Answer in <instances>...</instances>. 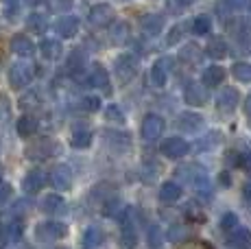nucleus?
Instances as JSON below:
<instances>
[{
  "mask_svg": "<svg viewBox=\"0 0 251 249\" xmlns=\"http://www.w3.org/2000/svg\"><path fill=\"white\" fill-rule=\"evenodd\" d=\"M57 153H59V142L52 140V138H40L37 142H33V145L26 147L24 155L33 162H44L48 157L57 155Z\"/></svg>",
  "mask_w": 251,
  "mask_h": 249,
  "instance_id": "nucleus-1",
  "label": "nucleus"
},
{
  "mask_svg": "<svg viewBox=\"0 0 251 249\" xmlns=\"http://www.w3.org/2000/svg\"><path fill=\"white\" fill-rule=\"evenodd\" d=\"M33 79H35V68H33L31 61H16V64L9 68V85H11L13 90L26 88Z\"/></svg>",
  "mask_w": 251,
  "mask_h": 249,
  "instance_id": "nucleus-2",
  "label": "nucleus"
},
{
  "mask_svg": "<svg viewBox=\"0 0 251 249\" xmlns=\"http://www.w3.org/2000/svg\"><path fill=\"white\" fill-rule=\"evenodd\" d=\"M136 70H138V64L133 55H120L114 61V75L120 83H129L133 79V75H136Z\"/></svg>",
  "mask_w": 251,
  "mask_h": 249,
  "instance_id": "nucleus-3",
  "label": "nucleus"
},
{
  "mask_svg": "<svg viewBox=\"0 0 251 249\" xmlns=\"http://www.w3.org/2000/svg\"><path fill=\"white\" fill-rule=\"evenodd\" d=\"M66 234H68V227L61 221H44L35 227L37 241H57V238H64Z\"/></svg>",
  "mask_w": 251,
  "mask_h": 249,
  "instance_id": "nucleus-4",
  "label": "nucleus"
},
{
  "mask_svg": "<svg viewBox=\"0 0 251 249\" xmlns=\"http://www.w3.org/2000/svg\"><path fill=\"white\" fill-rule=\"evenodd\" d=\"M90 25L92 26H109L114 22L116 13L114 9L109 7V4H94V7L90 9Z\"/></svg>",
  "mask_w": 251,
  "mask_h": 249,
  "instance_id": "nucleus-5",
  "label": "nucleus"
},
{
  "mask_svg": "<svg viewBox=\"0 0 251 249\" xmlns=\"http://www.w3.org/2000/svg\"><path fill=\"white\" fill-rule=\"evenodd\" d=\"M238 90L236 88H223L219 92V97H216V109H219L221 114H231L236 109V105H238Z\"/></svg>",
  "mask_w": 251,
  "mask_h": 249,
  "instance_id": "nucleus-6",
  "label": "nucleus"
},
{
  "mask_svg": "<svg viewBox=\"0 0 251 249\" xmlns=\"http://www.w3.org/2000/svg\"><path fill=\"white\" fill-rule=\"evenodd\" d=\"M142 138L144 140H157L164 131V118L155 116V114H149L147 118L142 121Z\"/></svg>",
  "mask_w": 251,
  "mask_h": 249,
  "instance_id": "nucleus-7",
  "label": "nucleus"
},
{
  "mask_svg": "<svg viewBox=\"0 0 251 249\" xmlns=\"http://www.w3.org/2000/svg\"><path fill=\"white\" fill-rule=\"evenodd\" d=\"M183 99H186L188 105H192V107H201V105H205V90H203V83H199V81H190V83L183 88Z\"/></svg>",
  "mask_w": 251,
  "mask_h": 249,
  "instance_id": "nucleus-8",
  "label": "nucleus"
},
{
  "mask_svg": "<svg viewBox=\"0 0 251 249\" xmlns=\"http://www.w3.org/2000/svg\"><path fill=\"white\" fill-rule=\"evenodd\" d=\"M171 68H173V59H166V57L157 59L155 64H153L151 73H149V76H151V83H153V85H157V88H162V85L166 83Z\"/></svg>",
  "mask_w": 251,
  "mask_h": 249,
  "instance_id": "nucleus-9",
  "label": "nucleus"
},
{
  "mask_svg": "<svg viewBox=\"0 0 251 249\" xmlns=\"http://www.w3.org/2000/svg\"><path fill=\"white\" fill-rule=\"evenodd\" d=\"M188 142L181 140V138H168V140L162 142V153L166 157H171V160H179L188 153Z\"/></svg>",
  "mask_w": 251,
  "mask_h": 249,
  "instance_id": "nucleus-10",
  "label": "nucleus"
},
{
  "mask_svg": "<svg viewBox=\"0 0 251 249\" xmlns=\"http://www.w3.org/2000/svg\"><path fill=\"white\" fill-rule=\"evenodd\" d=\"M44 184H46V177L42 171H37V169H33V171H28L26 175H24V179H22V190L26 195H37L42 188H44Z\"/></svg>",
  "mask_w": 251,
  "mask_h": 249,
  "instance_id": "nucleus-11",
  "label": "nucleus"
},
{
  "mask_svg": "<svg viewBox=\"0 0 251 249\" xmlns=\"http://www.w3.org/2000/svg\"><path fill=\"white\" fill-rule=\"evenodd\" d=\"M55 31H57V35H59V37L70 40V37H75L76 33H79V20H76L75 16L59 18V20L55 22Z\"/></svg>",
  "mask_w": 251,
  "mask_h": 249,
  "instance_id": "nucleus-12",
  "label": "nucleus"
},
{
  "mask_svg": "<svg viewBox=\"0 0 251 249\" xmlns=\"http://www.w3.org/2000/svg\"><path fill=\"white\" fill-rule=\"evenodd\" d=\"M50 184L55 186L57 190H68L72 186V173H70L68 166H66V164L55 166V169H52V173H50Z\"/></svg>",
  "mask_w": 251,
  "mask_h": 249,
  "instance_id": "nucleus-13",
  "label": "nucleus"
},
{
  "mask_svg": "<svg viewBox=\"0 0 251 249\" xmlns=\"http://www.w3.org/2000/svg\"><path fill=\"white\" fill-rule=\"evenodd\" d=\"M140 26H142V31L147 35L155 37V35H160L164 28V18L157 16V13H147V16L140 18Z\"/></svg>",
  "mask_w": 251,
  "mask_h": 249,
  "instance_id": "nucleus-14",
  "label": "nucleus"
},
{
  "mask_svg": "<svg viewBox=\"0 0 251 249\" xmlns=\"http://www.w3.org/2000/svg\"><path fill=\"white\" fill-rule=\"evenodd\" d=\"M11 50L16 52L18 57H31L33 52H35V44L28 40V35L18 33V35L11 37Z\"/></svg>",
  "mask_w": 251,
  "mask_h": 249,
  "instance_id": "nucleus-15",
  "label": "nucleus"
},
{
  "mask_svg": "<svg viewBox=\"0 0 251 249\" xmlns=\"http://www.w3.org/2000/svg\"><path fill=\"white\" fill-rule=\"evenodd\" d=\"M177 127H179L181 131H192V133H197V131H201V129H203V118H201L199 114L188 112V114H183L179 121H177Z\"/></svg>",
  "mask_w": 251,
  "mask_h": 249,
  "instance_id": "nucleus-16",
  "label": "nucleus"
},
{
  "mask_svg": "<svg viewBox=\"0 0 251 249\" xmlns=\"http://www.w3.org/2000/svg\"><path fill=\"white\" fill-rule=\"evenodd\" d=\"M72 147L75 149H88V147L92 145V131L85 124H76L75 131H72Z\"/></svg>",
  "mask_w": 251,
  "mask_h": 249,
  "instance_id": "nucleus-17",
  "label": "nucleus"
},
{
  "mask_svg": "<svg viewBox=\"0 0 251 249\" xmlns=\"http://www.w3.org/2000/svg\"><path fill=\"white\" fill-rule=\"evenodd\" d=\"M103 229H99L96 225H92V227L85 229L83 238H81V245H83V249H99L100 245H103Z\"/></svg>",
  "mask_w": 251,
  "mask_h": 249,
  "instance_id": "nucleus-18",
  "label": "nucleus"
},
{
  "mask_svg": "<svg viewBox=\"0 0 251 249\" xmlns=\"http://www.w3.org/2000/svg\"><path fill=\"white\" fill-rule=\"evenodd\" d=\"M181 195H183L181 186L175 184V181H168L160 190V201H164V203H177V201L181 199Z\"/></svg>",
  "mask_w": 251,
  "mask_h": 249,
  "instance_id": "nucleus-19",
  "label": "nucleus"
},
{
  "mask_svg": "<svg viewBox=\"0 0 251 249\" xmlns=\"http://www.w3.org/2000/svg\"><path fill=\"white\" fill-rule=\"evenodd\" d=\"M201 79H203V85H207V88H216V85H221V81L225 79V70L221 68V66H210V68L203 70Z\"/></svg>",
  "mask_w": 251,
  "mask_h": 249,
  "instance_id": "nucleus-20",
  "label": "nucleus"
},
{
  "mask_svg": "<svg viewBox=\"0 0 251 249\" xmlns=\"http://www.w3.org/2000/svg\"><path fill=\"white\" fill-rule=\"evenodd\" d=\"M37 127H40V123H37L35 116H31V114H26V116H22L20 121H18V136L20 138H28L33 136V133L37 131Z\"/></svg>",
  "mask_w": 251,
  "mask_h": 249,
  "instance_id": "nucleus-21",
  "label": "nucleus"
},
{
  "mask_svg": "<svg viewBox=\"0 0 251 249\" xmlns=\"http://www.w3.org/2000/svg\"><path fill=\"white\" fill-rule=\"evenodd\" d=\"M40 50H42V55H44V59H48V61H55L61 57V44L57 40H42Z\"/></svg>",
  "mask_w": 251,
  "mask_h": 249,
  "instance_id": "nucleus-22",
  "label": "nucleus"
},
{
  "mask_svg": "<svg viewBox=\"0 0 251 249\" xmlns=\"http://www.w3.org/2000/svg\"><path fill=\"white\" fill-rule=\"evenodd\" d=\"M229 245L238 249H249L251 247V232L247 227H236V232L229 236Z\"/></svg>",
  "mask_w": 251,
  "mask_h": 249,
  "instance_id": "nucleus-23",
  "label": "nucleus"
},
{
  "mask_svg": "<svg viewBox=\"0 0 251 249\" xmlns=\"http://www.w3.org/2000/svg\"><path fill=\"white\" fill-rule=\"evenodd\" d=\"M40 208H42V212H46V214H57L64 210V199H61L59 195H46V197L42 199Z\"/></svg>",
  "mask_w": 251,
  "mask_h": 249,
  "instance_id": "nucleus-24",
  "label": "nucleus"
},
{
  "mask_svg": "<svg viewBox=\"0 0 251 249\" xmlns=\"http://www.w3.org/2000/svg\"><path fill=\"white\" fill-rule=\"evenodd\" d=\"M205 52L212 57V59H223L227 55V44H225L221 37H212L205 46Z\"/></svg>",
  "mask_w": 251,
  "mask_h": 249,
  "instance_id": "nucleus-25",
  "label": "nucleus"
},
{
  "mask_svg": "<svg viewBox=\"0 0 251 249\" xmlns=\"http://www.w3.org/2000/svg\"><path fill=\"white\" fill-rule=\"evenodd\" d=\"M109 40L114 44H123V42L129 40V25L127 22H112V28H109Z\"/></svg>",
  "mask_w": 251,
  "mask_h": 249,
  "instance_id": "nucleus-26",
  "label": "nucleus"
},
{
  "mask_svg": "<svg viewBox=\"0 0 251 249\" xmlns=\"http://www.w3.org/2000/svg\"><path fill=\"white\" fill-rule=\"evenodd\" d=\"M107 70H105V66H100V64H96L94 68H92V73H90V81L88 83L92 85V88H105L107 85Z\"/></svg>",
  "mask_w": 251,
  "mask_h": 249,
  "instance_id": "nucleus-27",
  "label": "nucleus"
},
{
  "mask_svg": "<svg viewBox=\"0 0 251 249\" xmlns=\"http://www.w3.org/2000/svg\"><path fill=\"white\" fill-rule=\"evenodd\" d=\"M229 31L234 33V37H236L238 44H249L251 42V28H249V25L245 20H238L234 26L229 28Z\"/></svg>",
  "mask_w": 251,
  "mask_h": 249,
  "instance_id": "nucleus-28",
  "label": "nucleus"
},
{
  "mask_svg": "<svg viewBox=\"0 0 251 249\" xmlns=\"http://www.w3.org/2000/svg\"><path fill=\"white\" fill-rule=\"evenodd\" d=\"M179 59L188 61V64H199L201 61V49L197 44H186L179 50Z\"/></svg>",
  "mask_w": 251,
  "mask_h": 249,
  "instance_id": "nucleus-29",
  "label": "nucleus"
},
{
  "mask_svg": "<svg viewBox=\"0 0 251 249\" xmlns=\"http://www.w3.org/2000/svg\"><path fill=\"white\" fill-rule=\"evenodd\" d=\"M83 66H85V52H81V50H72L70 52V57H68V61H66V68L70 70V73H81L83 70Z\"/></svg>",
  "mask_w": 251,
  "mask_h": 249,
  "instance_id": "nucleus-30",
  "label": "nucleus"
},
{
  "mask_svg": "<svg viewBox=\"0 0 251 249\" xmlns=\"http://www.w3.org/2000/svg\"><path fill=\"white\" fill-rule=\"evenodd\" d=\"M26 26H28V31H33V33H44L48 28L46 16H42V13H31V16L26 18Z\"/></svg>",
  "mask_w": 251,
  "mask_h": 249,
  "instance_id": "nucleus-31",
  "label": "nucleus"
},
{
  "mask_svg": "<svg viewBox=\"0 0 251 249\" xmlns=\"http://www.w3.org/2000/svg\"><path fill=\"white\" fill-rule=\"evenodd\" d=\"M107 142H109V147H112L114 151H120V153H123V151L129 147V138L125 136V133H120V131H116V133L109 131Z\"/></svg>",
  "mask_w": 251,
  "mask_h": 249,
  "instance_id": "nucleus-32",
  "label": "nucleus"
},
{
  "mask_svg": "<svg viewBox=\"0 0 251 249\" xmlns=\"http://www.w3.org/2000/svg\"><path fill=\"white\" fill-rule=\"evenodd\" d=\"M231 75L243 83H251V66L245 64V61H238V64L231 66Z\"/></svg>",
  "mask_w": 251,
  "mask_h": 249,
  "instance_id": "nucleus-33",
  "label": "nucleus"
},
{
  "mask_svg": "<svg viewBox=\"0 0 251 249\" xmlns=\"http://www.w3.org/2000/svg\"><path fill=\"white\" fill-rule=\"evenodd\" d=\"M195 188H197V195H199L201 199H210L212 197V186H210V179L199 173V177L195 179Z\"/></svg>",
  "mask_w": 251,
  "mask_h": 249,
  "instance_id": "nucleus-34",
  "label": "nucleus"
},
{
  "mask_svg": "<svg viewBox=\"0 0 251 249\" xmlns=\"http://www.w3.org/2000/svg\"><path fill=\"white\" fill-rule=\"evenodd\" d=\"M210 28H212L210 16H197L195 22H192V31H195L197 35H205V33H210Z\"/></svg>",
  "mask_w": 251,
  "mask_h": 249,
  "instance_id": "nucleus-35",
  "label": "nucleus"
},
{
  "mask_svg": "<svg viewBox=\"0 0 251 249\" xmlns=\"http://www.w3.org/2000/svg\"><path fill=\"white\" fill-rule=\"evenodd\" d=\"M118 210H120V199L116 197V195H112V197L109 199H105L103 201V214L105 217H116V214H118Z\"/></svg>",
  "mask_w": 251,
  "mask_h": 249,
  "instance_id": "nucleus-36",
  "label": "nucleus"
},
{
  "mask_svg": "<svg viewBox=\"0 0 251 249\" xmlns=\"http://www.w3.org/2000/svg\"><path fill=\"white\" fill-rule=\"evenodd\" d=\"M162 243H164L162 229L157 227V225H151V227H149V245H151V247H160Z\"/></svg>",
  "mask_w": 251,
  "mask_h": 249,
  "instance_id": "nucleus-37",
  "label": "nucleus"
},
{
  "mask_svg": "<svg viewBox=\"0 0 251 249\" xmlns=\"http://www.w3.org/2000/svg\"><path fill=\"white\" fill-rule=\"evenodd\" d=\"M20 107L22 109H33V107H40V97L37 92H28L20 99Z\"/></svg>",
  "mask_w": 251,
  "mask_h": 249,
  "instance_id": "nucleus-38",
  "label": "nucleus"
},
{
  "mask_svg": "<svg viewBox=\"0 0 251 249\" xmlns=\"http://www.w3.org/2000/svg\"><path fill=\"white\" fill-rule=\"evenodd\" d=\"M238 227V217H236L234 212H227L223 214V219H221V229H225V232H231V229Z\"/></svg>",
  "mask_w": 251,
  "mask_h": 249,
  "instance_id": "nucleus-39",
  "label": "nucleus"
},
{
  "mask_svg": "<svg viewBox=\"0 0 251 249\" xmlns=\"http://www.w3.org/2000/svg\"><path fill=\"white\" fill-rule=\"evenodd\" d=\"M99 107H100L99 97H83V100H81V109L83 112H99Z\"/></svg>",
  "mask_w": 251,
  "mask_h": 249,
  "instance_id": "nucleus-40",
  "label": "nucleus"
},
{
  "mask_svg": "<svg viewBox=\"0 0 251 249\" xmlns=\"http://www.w3.org/2000/svg\"><path fill=\"white\" fill-rule=\"evenodd\" d=\"M105 116H107V121H112V123L125 124V116H123V112H120V107H116V105H109V107L105 109Z\"/></svg>",
  "mask_w": 251,
  "mask_h": 249,
  "instance_id": "nucleus-41",
  "label": "nucleus"
},
{
  "mask_svg": "<svg viewBox=\"0 0 251 249\" xmlns=\"http://www.w3.org/2000/svg\"><path fill=\"white\" fill-rule=\"evenodd\" d=\"M18 9H20V0H4V16L9 20H13L18 16Z\"/></svg>",
  "mask_w": 251,
  "mask_h": 249,
  "instance_id": "nucleus-42",
  "label": "nucleus"
},
{
  "mask_svg": "<svg viewBox=\"0 0 251 249\" xmlns=\"http://www.w3.org/2000/svg\"><path fill=\"white\" fill-rule=\"evenodd\" d=\"M92 195H99V197H103V199H109L114 195V188L107 184V181H103L100 186H96V188L92 190Z\"/></svg>",
  "mask_w": 251,
  "mask_h": 249,
  "instance_id": "nucleus-43",
  "label": "nucleus"
},
{
  "mask_svg": "<svg viewBox=\"0 0 251 249\" xmlns=\"http://www.w3.org/2000/svg\"><path fill=\"white\" fill-rule=\"evenodd\" d=\"M48 7L52 11H68L72 7V0H48Z\"/></svg>",
  "mask_w": 251,
  "mask_h": 249,
  "instance_id": "nucleus-44",
  "label": "nucleus"
},
{
  "mask_svg": "<svg viewBox=\"0 0 251 249\" xmlns=\"http://www.w3.org/2000/svg\"><path fill=\"white\" fill-rule=\"evenodd\" d=\"M11 195H13L11 184H7V181L0 179V203H7V201L11 199Z\"/></svg>",
  "mask_w": 251,
  "mask_h": 249,
  "instance_id": "nucleus-45",
  "label": "nucleus"
},
{
  "mask_svg": "<svg viewBox=\"0 0 251 249\" xmlns=\"http://www.w3.org/2000/svg\"><path fill=\"white\" fill-rule=\"evenodd\" d=\"M181 33H183V25L173 26L171 35H168V44H177V42H179V37H181Z\"/></svg>",
  "mask_w": 251,
  "mask_h": 249,
  "instance_id": "nucleus-46",
  "label": "nucleus"
},
{
  "mask_svg": "<svg viewBox=\"0 0 251 249\" xmlns=\"http://www.w3.org/2000/svg\"><path fill=\"white\" fill-rule=\"evenodd\" d=\"M7 232H9V238L18 241V238L22 236V225H20V223H13L11 227H7Z\"/></svg>",
  "mask_w": 251,
  "mask_h": 249,
  "instance_id": "nucleus-47",
  "label": "nucleus"
},
{
  "mask_svg": "<svg viewBox=\"0 0 251 249\" xmlns=\"http://www.w3.org/2000/svg\"><path fill=\"white\" fill-rule=\"evenodd\" d=\"M238 164L243 166V169L247 171V173H251V151H249V153H243V155H240Z\"/></svg>",
  "mask_w": 251,
  "mask_h": 249,
  "instance_id": "nucleus-48",
  "label": "nucleus"
},
{
  "mask_svg": "<svg viewBox=\"0 0 251 249\" xmlns=\"http://www.w3.org/2000/svg\"><path fill=\"white\" fill-rule=\"evenodd\" d=\"M188 214H190L192 221H197V223H203L205 221V214L203 212H197L195 205H190V208H188Z\"/></svg>",
  "mask_w": 251,
  "mask_h": 249,
  "instance_id": "nucleus-49",
  "label": "nucleus"
},
{
  "mask_svg": "<svg viewBox=\"0 0 251 249\" xmlns=\"http://www.w3.org/2000/svg\"><path fill=\"white\" fill-rule=\"evenodd\" d=\"M9 243V232L4 225H0V249H4V245Z\"/></svg>",
  "mask_w": 251,
  "mask_h": 249,
  "instance_id": "nucleus-50",
  "label": "nucleus"
},
{
  "mask_svg": "<svg viewBox=\"0 0 251 249\" xmlns=\"http://www.w3.org/2000/svg\"><path fill=\"white\" fill-rule=\"evenodd\" d=\"M219 181H221V186H225V188H229V186H231V175L227 173V171H223V173L219 175Z\"/></svg>",
  "mask_w": 251,
  "mask_h": 249,
  "instance_id": "nucleus-51",
  "label": "nucleus"
},
{
  "mask_svg": "<svg viewBox=\"0 0 251 249\" xmlns=\"http://www.w3.org/2000/svg\"><path fill=\"white\" fill-rule=\"evenodd\" d=\"M216 140H219V136H216V133H212L207 140H201V142H199V147H214Z\"/></svg>",
  "mask_w": 251,
  "mask_h": 249,
  "instance_id": "nucleus-52",
  "label": "nucleus"
},
{
  "mask_svg": "<svg viewBox=\"0 0 251 249\" xmlns=\"http://www.w3.org/2000/svg\"><path fill=\"white\" fill-rule=\"evenodd\" d=\"M243 197H245V201H249V203H251V181H247V184H245V188H243Z\"/></svg>",
  "mask_w": 251,
  "mask_h": 249,
  "instance_id": "nucleus-53",
  "label": "nucleus"
},
{
  "mask_svg": "<svg viewBox=\"0 0 251 249\" xmlns=\"http://www.w3.org/2000/svg\"><path fill=\"white\" fill-rule=\"evenodd\" d=\"M225 2H229L231 9H240V7H245V2H247V0H225Z\"/></svg>",
  "mask_w": 251,
  "mask_h": 249,
  "instance_id": "nucleus-54",
  "label": "nucleus"
},
{
  "mask_svg": "<svg viewBox=\"0 0 251 249\" xmlns=\"http://www.w3.org/2000/svg\"><path fill=\"white\" fill-rule=\"evenodd\" d=\"M24 2H26L28 7H40V4L44 2V0H24Z\"/></svg>",
  "mask_w": 251,
  "mask_h": 249,
  "instance_id": "nucleus-55",
  "label": "nucleus"
},
{
  "mask_svg": "<svg viewBox=\"0 0 251 249\" xmlns=\"http://www.w3.org/2000/svg\"><path fill=\"white\" fill-rule=\"evenodd\" d=\"M245 109H247V114L251 116V92H249V97H247V100H245Z\"/></svg>",
  "mask_w": 251,
  "mask_h": 249,
  "instance_id": "nucleus-56",
  "label": "nucleus"
}]
</instances>
